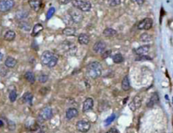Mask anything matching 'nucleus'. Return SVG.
Wrapping results in <instances>:
<instances>
[{
  "instance_id": "5",
  "label": "nucleus",
  "mask_w": 173,
  "mask_h": 133,
  "mask_svg": "<svg viewBox=\"0 0 173 133\" xmlns=\"http://www.w3.org/2000/svg\"><path fill=\"white\" fill-rule=\"evenodd\" d=\"M68 14H69L70 18L72 19V20H73L74 23H76V24L80 23L83 20V18H84L82 11H80V9H78L76 8L69 9L68 10Z\"/></svg>"
},
{
  "instance_id": "9",
  "label": "nucleus",
  "mask_w": 173,
  "mask_h": 133,
  "mask_svg": "<svg viewBox=\"0 0 173 133\" xmlns=\"http://www.w3.org/2000/svg\"><path fill=\"white\" fill-rule=\"evenodd\" d=\"M153 25V20L150 18H145L144 20H142L140 23L138 24V29L139 30H149L151 29V27Z\"/></svg>"
},
{
  "instance_id": "29",
  "label": "nucleus",
  "mask_w": 173,
  "mask_h": 133,
  "mask_svg": "<svg viewBox=\"0 0 173 133\" xmlns=\"http://www.w3.org/2000/svg\"><path fill=\"white\" fill-rule=\"evenodd\" d=\"M19 27H20L21 30H25V31H30L31 29V26L29 23L27 22H20V25H19Z\"/></svg>"
},
{
  "instance_id": "34",
  "label": "nucleus",
  "mask_w": 173,
  "mask_h": 133,
  "mask_svg": "<svg viewBox=\"0 0 173 133\" xmlns=\"http://www.w3.org/2000/svg\"><path fill=\"white\" fill-rule=\"evenodd\" d=\"M38 80H39V82H40V83H46L47 80H48V76L46 75V74H41V75L39 76Z\"/></svg>"
},
{
  "instance_id": "42",
  "label": "nucleus",
  "mask_w": 173,
  "mask_h": 133,
  "mask_svg": "<svg viewBox=\"0 0 173 133\" xmlns=\"http://www.w3.org/2000/svg\"><path fill=\"white\" fill-rule=\"evenodd\" d=\"M3 58H4V55H3V53L0 52V61L3 60Z\"/></svg>"
},
{
  "instance_id": "4",
  "label": "nucleus",
  "mask_w": 173,
  "mask_h": 133,
  "mask_svg": "<svg viewBox=\"0 0 173 133\" xmlns=\"http://www.w3.org/2000/svg\"><path fill=\"white\" fill-rule=\"evenodd\" d=\"M53 110L52 108L50 107H46V108H43L39 113V115H38V119H37V121L38 123H42L46 120H50L52 117H53Z\"/></svg>"
},
{
  "instance_id": "38",
  "label": "nucleus",
  "mask_w": 173,
  "mask_h": 133,
  "mask_svg": "<svg viewBox=\"0 0 173 133\" xmlns=\"http://www.w3.org/2000/svg\"><path fill=\"white\" fill-rule=\"evenodd\" d=\"M133 3L134 4H138V5H142V4H144V3H145V0H131Z\"/></svg>"
},
{
  "instance_id": "36",
  "label": "nucleus",
  "mask_w": 173,
  "mask_h": 133,
  "mask_svg": "<svg viewBox=\"0 0 173 133\" xmlns=\"http://www.w3.org/2000/svg\"><path fill=\"white\" fill-rule=\"evenodd\" d=\"M152 58L149 56H146V55H143V56H139L137 58H136V61H142V60H151Z\"/></svg>"
},
{
  "instance_id": "27",
  "label": "nucleus",
  "mask_w": 173,
  "mask_h": 133,
  "mask_svg": "<svg viewBox=\"0 0 173 133\" xmlns=\"http://www.w3.org/2000/svg\"><path fill=\"white\" fill-rule=\"evenodd\" d=\"M112 60H113L114 63H116V64H120V63H122V62H123L124 58H123L122 55L121 53H117L113 56Z\"/></svg>"
},
{
  "instance_id": "12",
  "label": "nucleus",
  "mask_w": 173,
  "mask_h": 133,
  "mask_svg": "<svg viewBox=\"0 0 173 133\" xmlns=\"http://www.w3.org/2000/svg\"><path fill=\"white\" fill-rule=\"evenodd\" d=\"M150 45H144V46L136 48L135 50H133V52L138 56H143V55H146L150 52Z\"/></svg>"
},
{
  "instance_id": "26",
  "label": "nucleus",
  "mask_w": 173,
  "mask_h": 133,
  "mask_svg": "<svg viewBox=\"0 0 173 133\" xmlns=\"http://www.w3.org/2000/svg\"><path fill=\"white\" fill-rule=\"evenodd\" d=\"M25 78L30 83H34L35 81H36L35 74L32 72H26V74H25Z\"/></svg>"
},
{
  "instance_id": "24",
  "label": "nucleus",
  "mask_w": 173,
  "mask_h": 133,
  "mask_svg": "<svg viewBox=\"0 0 173 133\" xmlns=\"http://www.w3.org/2000/svg\"><path fill=\"white\" fill-rule=\"evenodd\" d=\"M28 15H29L28 11H26V10H20V11H18L16 13L15 17H16L17 20H25V19H26L27 17H28Z\"/></svg>"
},
{
  "instance_id": "20",
  "label": "nucleus",
  "mask_w": 173,
  "mask_h": 133,
  "mask_svg": "<svg viewBox=\"0 0 173 133\" xmlns=\"http://www.w3.org/2000/svg\"><path fill=\"white\" fill-rule=\"evenodd\" d=\"M103 35L107 37H113V36H116L117 35V32L116 30H114L112 28H107V29L104 30Z\"/></svg>"
},
{
  "instance_id": "17",
  "label": "nucleus",
  "mask_w": 173,
  "mask_h": 133,
  "mask_svg": "<svg viewBox=\"0 0 173 133\" xmlns=\"http://www.w3.org/2000/svg\"><path fill=\"white\" fill-rule=\"evenodd\" d=\"M159 102V96L156 93H154L152 94V96L150 97V99L149 100V102L147 103V106L151 108L153 107L154 105H156Z\"/></svg>"
},
{
  "instance_id": "30",
  "label": "nucleus",
  "mask_w": 173,
  "mask_h": 133,
  "mask_svg": "<svg viewBox=\"0 0 173 133\" xmlns=\"http://www.w3.org/2000/svg\"><path fill=\"white\" fill-rule=\"evenodd\" d=\"M9 100L11 102H14L16 99H17V93L15 90H11L9 92Z\"/></svg>"
},
{
  "instance_id": "40",
  "label": "nucleus",
  "mask_w": 173,
  "mask_h": 133,
  "mask_svg": "<svg viewBox=\"0 0 173 133\" xmlns=\"http://www.w3.org/2000/svg\"><path fill=\"white\" fill-rule=\"evenodd\" d=\"M70 1H72V0H59V3L61 4H68Z\"/></svg>"
},
{
  "instance_id": "18",
  "label": "nucleus",
  "mask_w": 173,
  "mask_h": 133,
  "mask_svg": "<svg viewBox=\"0 0 173 133\" xmlns=\"http://www.w3.org/2000/svg\"><path fill=\"white\" fill-rule=\"evenodd\" d=\"M17 64V61L16 59H14V57H7V59L5 60V62H4V65L9 67V68H13L15 66V65Z\"/></svg>"
},
{
  "instance_id": "19",
  "label": "nucleus",
  "mask_w": 173,
  "mask_h": 133,
  "mask_svg": "<svg viewBox=\"0 0 173 133\" xmlns=\"http://www.w3.org/2000/svg\"><path fill=\"white\" fill-rule=\"evenodd\" d=\"M63 34L66 36H73L76 34V29L73 27H66L63 30Z\"/></svg>"
},
{
  "instance_id": "8",
  "label": "nucleus",
  "mask_w": 173,
  "mask_h": 133,
  "mask_svg": "<svg viewBox=\"0 0 173 133\" xmlns=\"http://www.w3.org/2000/svg\"><path fill=\"white\" fill-rule=\"evenodd\" d=\"M76 129L82 133H86L90 129V123L88 120H80L76 123Z\"/></svg>"
},
{
  "instance_id": "32",
  "label": "nucleus",
  "mask_w": 173,
  "mask_h": 133,
  "mask_svg": "<svg viewBox=\"0 0 173 133\" xmlns=\"http://www.w3.org/2000/svg\"><path fill=\"white\" fill-rule=\"evenodd\" d=\"M115 118H116V115H115V114L111 115L107 118V120H105V126H108V125H110L112 121H114Z\"/></svg>"
},
{
  "instance_id": "41",
  "label": "nucleus",
  "mask_w": 173,
  "mask_h": 133,
  "mask_svg": "<svg viewBox=\"0 0 173 133\" xmlns=\"http://www.w3.org/2000/svg\"><path fill=\"white\" fill-rule=\"evenodd\" d=\"M4 126V121L0 120V127H3Z\"/></svg>"
},
{
  "instance_id": "13",
  "label": "nucleus",
  "mask_w": 173,
  "mask_h": 133,
  "mask_svg": "<svg viewBox=\"0 0 173 133\" xmlns=\"http://www.w3.org/2000/svg\"><path fill=\"white\" fill-rule=\"evenodd\" d=\"M141 104H142V99L140 96H136L132 100V102L129 104V108L131 109V110L134 111V110H136V109H138L141 105Z\"/></svg>"
},
{
  "instance_id": "22",
  "label": "nucleus",
  "mask_w": 173,
  "mask_h": 133,
  "mask_svg": "<svg viewBox=\"0 0 173 133\" xmlns=\"http://www.w3.org/2000/svg\"><path fill=\"white\" fill-rule=\"evenodd\" d=\"M32 100H33V95H32V93H30V92H26L22 97L23 102L24 103H27L29 105H32Z\"/></svg>"
},
{
  "instance_id": "6",
  "label": "nucleus",
  "mask_w": 173,
  "mask_h": 133,
  "mask_svg": "<svg viewBox=\"0 0 173 133\" xmlns=\"http://www.w3.org/2000/svg\"><path fill=\"white\" fill-rule=\"evenodd\" d=\"M14 0H0V12L5 13L12 9L14 6Z\"/></svg>"
},
{
  "instance_id": "14",
  "label": "nucleus",
  "mask_w": 173,
  "mask_h": 133,
  "mask_svg": "<svg viewBox=\"0 0 173 133\" xmlns=\"http://www.w3.org/2000/svg\"><path fill=\"white\" fill-rule=\"evenodd\" d=\"M79 115V111L75 108H69L66 111V119L67 120H72L73 118L77 117Z\"/></svg>"
},
{
  "instance_id": "10",
  "label": "nucleus",
  "mask_w": 173,
  "mask_h": 133,
  "mask_svg": "<svg viewBox=\"0 0 173 133\" xmlns=\"http://www.w3.org/2000/svg\"><path fill=\"white\" fill-rule=\"evenodd\" d=\"M106 48H107V45L104 41L102 40H99L97 41L93 47V51L97 54H102L103 52H106Z\"/></svg>"
},
{
  "instance_id": "33",
  "label": "nucleus",
  "mask_w": 173,
  "mask_h": 133,
  "mask_svg": "<svg viewBox=\"0 0 173 133\" xmlns=\"http://www.w3.org/2000/svg\"><path fill=\"white\" fill-rule=\"evenodd\" d=\"M54 13H55V8H53V7L50 8L47 13V20H50L53 17Z\"/></svg>"
},
{
  "instance_id": "25",
  "label": "nucleus",
  "mask_w": 173,
  "mask_h": 133,
  "mask_svg": "<svg viewBox=\"0 0 173 133\" xmlns=\"http://www.w3.org/2000/svg\"><path fill=\"white\" fill-rule=\"evenodd\" d=\"M16 36V34L13 30H8L6 33L4 34V40H7V41H12V40H14Z\"/></svg>"
},
{
  "instance_id": "23",
  "label": "nucleus",
  "mask_w": 173,
  "mask_h": 133,
  "mask_svg": "<svg viewBox=\"0 0 173 133\" xmlns=\"http://www.w3.org/2000/svg\"><path fill=\"white\" fill-rule=\"evenodd\" d=\"M122 88L124 91H127L130 89V82H129V79L127 76H125L122 81Z\"/></svg>"
},
{
  "instance_id": "2",
  "label": "nucleus",
  "mask_w": 173,
  "mask_h": 133,
  "mask_svg": "<svg viewBox=\"0 0 173 133\" xmlns=\"http://www.w3.org/2000/svg\"><path fill=\"white\" fill-rule=\"evenodd\" d=\"M87 74L91 78V79H98L101 76L102 73V66L100 62H90L86 67Z\"/></svg>"
},
{
  "instance_id": "37",
  "label": "nucleus",
  "mask_w": 173,
  "mask_h": 133,
  "mask_svg": "<svg viewBox=\"0 0 173 133\" xmlns=\"http://www.w3.org/2000/svg\"><path fill=\"white\" fill-rule=\"evenodd\" d=\"M111 53H112V51L111 50H108V51H106L105 52H103V56H102V57L103 58H107V57H108L110 55H111Z\"/></svg>"
},
{
  "instance_id": "11",
  "label": "nucleus",
  "mask_w": 173,
  "mask_h": 133,
  "mask_svg": "<svg viewBox=\"0 0 173 133\" xmlns=\"http://www.w3.org/2000/svg\"><path fill=\"white\" fill-rule=\"evenodd\" d=\"M94 106V100L92 98H87L83 103V112H88L92 110Z\"/></svg>"
},
{
  "instance_id": "31",
  "label": "nucleus",
  "mask_w": 173,
  "mask_h": 133,
  "mask_svg": "<svg viewBox=\"0 0 173 133\" xmlns=\"http://www.w3.org/2000/svg\"><path fill=\"white\" fill-rule=\"evenodd\" d=\"M121 2V0H108V4L111 7H116L120 5Z\"/></svg>"
},
{
  "instance_id": "35",
  "label": "nucleus",
  "mask_w": 173,
  "mask_h": 133,
  "mask_svg": "<svg viewBox=\"0 0 173 133\" xmlns=\"http://www.w3.org/2000/svg\"><path fill=\"white\" fill-rule=\"evenodd\" d=\"M6 66H0V75L2 76V77H4V76H6V74L8 73V70H7V68L5 67Z\"/></svg>"
},
{
  "instance_id": "3",
  "label": "nucleus",
  "mask_w": 173,
  "mask_h": 133,
  "mask_svg": "<svg viewBox=\"0 0 173 133\" xmlns=\"http://www.w3.org/2000/svg\"><path fill=\"white\" fill-rule=\"evenodd\" d=\"M73 7L80 9L82 12H89L91 9V4L85 0H73Z\"/></svg>"
},
{
  "instance_id": "7",
  "label": "nucleus",
  "mask_w": 173,
  "mask_h": 133,
  "mask_svg": "<svg viewBox=\"0 0 173 133\" xmlns=\"http://www.w3.org/2000/svg\"><path fill=\"white\" fill-rule=\"evenodd\" d=\"M62 47H63V50L64 51V52L68 55H70V56L74 55L76 53V51H77V47H75L74 44L71 43L70 41H64L62 44Z\"/></svg>"
},
{
  "instance_id": "1",
  "label": "nucleus",
  "mask_w": 173,
  "mask_h": 133,
  "mask_svg": "<svg viewBox=\"0 0 173 133\" xmlns=\"http://www.w3.org/2000/svg\"><path fill=\"white\" fill-rule=\"evenodd\" d=\"M41 62L44 66L52 68L57 65L58 62V56L51 51H45L41 56Z\"/></svg>"
},
{
  "instance_id": "39",
  "label": "nucleus",
  "mask_w": 173,
  "mask_h": 133,
  "mask_svg": "<svg viewBox=\"0 0 173 133\" xmlns=\"http://www.w3.org/2000/svg\"><path fill=\"white\" fill-rule=\"evenodd\" d=\"M106 133H119V132H118V130H117V128L112 127V128H111L110 130H108Z\"/></svg>"
},
{
  "instance_id": "28",
  "label": "nucleus",
  "mask_w": 173,
  "mask_h": 133,
  "mask_svg": "<svg viewBox=\"0 0 173 133\" xmlns=\"http://www.w3.org/2000/svg\"><path fill=\"white\" fill-rule=\"evenodd\" d=\"M140 40L143 42L148 43V42H150L152 40V37H151L150 35H149L148 33H144L140 35Z\"/></svg>"
},
{
  "instance_id": "43",
  "label": "nucleus",
  "mask_w": 173,
  "mask_h": 133,
  "mask_svg": "<svg viewBox=\"0 0 173 133\" xmlns=\"http://www.w3.org/2000/svg\"><path fill=\"white\" fill-rule=\"evenodd\" d=\"M172 125H173V121H172Z\"/></svg>"
},
{
  "instance_id": "21",
  "label": "nucleus",
  "mask_w": 173,
  "mask_h": 133,
  "mask_svg": "<svg viewBox=\"0 0 173 133\" xmlns=\"http://www.w3.org/2000/svg\"><path fill=\"white\" fill-rule=\"evenodd\" d=\"M42 30H43V26H42L41 24H36V25H35L33 29H32L31 35L32 36H37L42 31Z\"/></svg>"
},
{
  "instance_id": "15",
  "label": "nucleus",
  "mask_w": 173,
  "mask_h": 133,
  "mask_svg": "<svg viewBox=\"0 0 173 133\" xmlns=\"http://www.w3.org/2000/svg\"><path fill=\"white\" fill-rule=\"evenodd\" d=\"M28 4L34 11L38 12L41 7V0H29Z\"/></svg>"
},
{
  "instance_id": "16",
  "label": "nucleus",
  "mask_w": 173,
  "mask_h": 133,
  "mask_svg": "<svg viewBox=\"0 0 173 133\" xmlns=\"http://www.w3.org/2000/svg\"><path fill=\"white\" fill-rule=\"evenodd\" d=\"M78 41L80 45H88L90 43V36L87 34H80L78 36Z\"/></svg>"
}]
</instances>
